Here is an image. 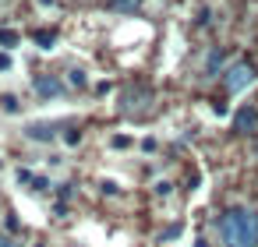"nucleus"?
I'll use <instances>...</instances> for the list:
<instances>
[{
	"instance_id": "f257e3e1",
	"label": "nucleus",
	"mask_w": 258,
	"mask_h": 247,
	"mask_svg": "<svg viewBox=\"0 0 258 247\" xmlns=\"http://www.w3.org/2000/svg\"><path fill=\"white\" fill-rule=\"evenodd\" d=\"M216 236L223 247H258V212L254 208H226L216 219Z\"/></svg>"
},
{
	"instance_id": "f03ea898",
	"label": "nucleus",
	"mask_w": 258,
	"mask_h": 247,
	"mask_svg": "<svg viewBox=\"0 0 258 247\" xmlns=\"http://www.w3.org/2000/svg\"><path fill=\"white\" fill-rule=\"evenodd\" d=\"M254 67L251 64H244V60H237V64H230L226 71H223V85H226V92L230 96H240V92H247L251 85H254Z\"/></svg>"
},
{
	"instance_id": "7ed1b4c3",
	"label": "nucleus",
	"mask_w": 258,
	"mask_h": 247,
	"mask_svg": "<svg viewBox=\"0 0 258 247\" xmlns=\"http://www.w3.org/2000/svg\"><path fill=\"white\" fill-rule=\"evenodd\" d=\"M149 99H152V92H149V89H127V92L120 96V113L138 117V113H145V110H149Z\"/></svg>"
},
{
	"instance_id": "20e7f679",
	"label": "nucleus",
	"mask_w": 258,
	"mask_h": 247,
	"mask_svg": "<svg viewBox=\"0 0 258 247\" xmlns=\"http://www.w3.org/2000/svg\"><path fill=\"white\" fill-rule=\"evenodd\" d=\"M36 92H39V99H64L68 96V85L57 78V74H36Z\"/></svg>"
},
{
	"instance_id": "39448f33",
	"label": "nucleus",
	"mask_w": 258,
	"mask_h": 247,
	"mask_svg": "<svg viewBox=\"0 0 258 247\" xmlns=\"http://www.w3.org/2000/svg\"><path fill=\"white\" fill-rule=\"evenodd\" d=\"M233 131H237V134H254V131H258V106L244 103V106L233 113Z\"/></svg>"
},
{
	"instance_id": "423d86ee",
	"label": "nucleus",
	"mask_w": 258,
	"mask_h": 247,
	"mask_svg": "<svg viewBox=\"0 0 258 247\" xmlns=\"http://www.w3.org/2000/svg\"><path fill=\"white\" fill-rule=\"evenodd\" d=\"M29 138H32V141H46V138H57V131L46 127V124H32V127H29Z\"/></svg>"
},
{
	"instance_id": "0eeeda50",
	"label": "nucleus",
	"mask_w": 258,
	"mask_h": 247,
	"mask_svg": "<svg viewBox=\"0 0 258 247\" xmlns=\"http://www.w3.org/2000/svg\"><path fill=\"white\" fill-rule=\"evenodd\" d=\"M106 4H110L113 11H120V15H131V11L142 4V0H106Z\"/></svg>"
},
{
	"instance_id": "6e6552de",
	"label": "nucleus",
	"mask_w": 258,
	"mask_h": 247,
	"mask_svg": "<svg viewBox=\"0 0 258 247\" xmlns=\"http://www.w3.org/2000/svg\"><path fill=\"white\" fill-rule=\"evenodd\" d=\"M216 67H223V50H212V53H209V60H205V71H209V74H212Z\"/></svg>"
},
{
	"instance_id": "1a4fd4ad",
	"label": "nucleus",
	"mask_w": 258,
	"mask_h": 247,
	"mask_svg": "<svg viewBox=\"0 0 258 247\" xmlns=\"http://www.w3.org/2000/svg\"><path fill=\"white\" fill-rule=\"evenodd\" d=\"M71 85H75V89H85V85H89V78H85V71H82V67H75V71H71Z\"/></svg>"
},
{
	"instance_id": "9d476101",
	"label": "nucleus",
	"mask_w": 258,
	"mask_h": 247,
	"mask_svg": "<svg viewBox=\"0 0 258 247\" xmlns=\"http://www.w3.org/2000/svg\"><path fill=\"white\" fill-rule=\"evenodd\" d=\"M18 43V32H11V29H0V46H15Z\"/></svg>"
},
{
	"instance_id": "9b49d317",
	"label": "nucleus",
	"mask_w": 258,
	"mask_h": 247,
	"mask_svg": "<svg viewBox=\"0 0 258 247\" xmlns=\"http://www.w3.org/2000/svg\"><path fill=\"white\" fill-rule=\"evenodd\" d=\"M0 247H22L15 236H8V233H0Z\"/></svg>"
},
{
	"instance_id": "f8f14e48",
	"label": "nucleus",
	"mask_w": 258,
	"mask_h": 247,
	"mask_svg": "<svg viewBox=\"0 0 258 247\" xmlns=\"http://www.w3.org/2000/svg\"><path fill=\"white\" fill-rule=\"evenodd\" d=\"M36 39H39V43H43V50H50V46H53V32H50V36H46V32H39V36H36Z\"/></svg>"
}]
</instances>
